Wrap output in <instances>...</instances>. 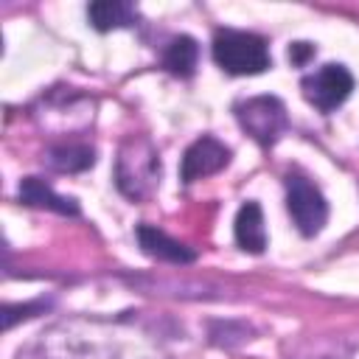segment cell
<instances>
[{
  "label": "cell",
  "instance_id": "cell-1",
  "mask_svg": "<svg viewBox=\"0 0 359 359\" xmlns=\"http://www.w3.org/2000/svg\"><path fill=\"white\" fill-rule=\"evenodd\" d=\"M157 325L135 317L115 320H65L42 337L48 359H163Z\"/></svg>",
  "mask_w": 359,
  "mask_h": 359
},
{
  "label": "cell",
  "instance_id": "cell-2",
  "mask_svg": "<svg viewBox=\"0 0 359 359\" xmlns=\"http://www.w3.org/2000/svg\"><path fill=\"white\" fill-rule=\"evenodd\" d=\"M118 191L129 199H143L160 182V154L143 135H129L118 151L115 163Z\"/></svg>",
  "mask_w": 359,
  "mask_h": 359
},
{
  "label": "cell",
  "instance_id": "cell-3",
  "mask_svg": "<svg viewBox=\"0 0 359 359\" xmlns=\"http://www.w3.org/2000/svg\"><path fill=\"white\" fill-rule=\"evenodd\" d=\"M213 59L233 76H255L269 67V48L258 34L222 28L213 36Z\"/></svg>",
  "mask_w": 359,
  "mask_h": 359
},
{
  "label": "cell",
  "instance_id": "cell-4",
  "mask_svg": "<svg viewBox=\"0 0 359 359\" xmlns=\"http://www.w3.org/2000/svg\"><path fill=\"white\" fill-rule=\"evenodd\" d=\"M236 118L241 129L261 146H272L289 126L286 107L275 95H255L236 104Z\"/></svg>",
  "mask_w": 359,
  "mask_h": 359
},
{
  "label": "cell",
  "instance_id": "cell-5",
  "mask_svg": "<svg viewBox=\"0 0 359 359\" xmlns=\"http://www.w3.org/2000/svg\"><path fill=\"white\" fill-rule=\"evenodd\" d=\"M286 208H289L294 227L303 236H317L328 219V202L323 191L300 174L286 177Z\"/></svg>",
  "mask_w": 359,
  "mask_h": 359
},
{
  "label": "cell",
  "instance_id": "cell-6",
  "mask_svg": "<svg viewBox=\"0 0 359 359\" xmlns=\"http://www.w3.org/2000/svg\"><path fill=\"white\" fill-rule=\"evenodd\" d=\"M303 95L309 104H314L320 112H331L337 109L353 90V76L345 65H323L320 70H314L311 76H306L300 81Z\"/></svg>",
  "mask_w": 359,
  "mask_h": 359
},
{
  "label": "cell",
  "instance_id": "cell-7",
  "mask_svg": "<svg viewBox=\"0 0 359 359\" xmlns=\"http://www.w3.org/2000/svg\"><path fill=\"white\" fill-rule=\"evenodd\" d=\"M227 163H230V149L222 140L205 135V137L194 140L185 149L182 163H180V180L182 182H196L202 177H210V174L222 171Z\"/></svg>",
  "mask_w": 359,
  "mask_h": 359
},
{
  "label": "cell",
  "instance_id": "cell-8",
  "mask_svg": "<svg viewBox=\"0 0 359 359\" xmlns=\"http://www.w3.org/2000/svg\"><path fill=\"white\" fill-rule=\"evenodd\" d=\"M137 244H140V250L146 255H151L157 261H168V264H191V261H196V252L188 244L171 238L168 233H163L160 227H151V224H140L137 227Z\"/></svg>",
  "mask_w": 359,
  "mask_h": 359
},
{
  "label": "cell",
  "instance_id": "cell-9",
  "mask_svg": "<svg viewBox=\"0 0 359 359\" xmlns=\"http://www.w3.org/2000/svg\"><path fill=\"white\" fill-rule=\"evenodd\" d=\"M20 202L28 205V208H45V210H53V213H62V216H76L79 213L76 199L56 194L48 182H42L36 177H25L20 182Z\"/></svg>",
  "mask_w": 359,
  "mask_h": 359
},
{
  "label": "cell",
  "instance_id": "cell-10",
  "mask_svg": "<svg viewBox=\"0 0 359 359\" xmlns=\"http://www.w3.org/2000/svg\"><path fill=\"white\" fill-rule=\"evenodd\" d=\"M236 241L247 252H264L266 247V227H264V213L258 202H244L236 213Z\"/></svg>",
  "mask_w": 359,
  "mask_h": 359
},
{
  "label": "cell",
  "instance_id": "cell-11",
  "mask_svg": "<svg viewBox=\"0 0 359 359\" xmlns=\"http://www.w3.org/2000/svg\"><path fill=\"white\" fill-rule=\"evenodd\" d=\"M87 20L95 31H112V28L135 25L137 11L132 3H123V0H98V3H90Z\"/></svg>",
  "mask_w": 359,
  "mask_h": 359
},
{
  "label": "cell",
  "instance_id": "cell-12",
  "mask_svg": "<svg viewBox=\"0 0 359 359\" xmlns=\"http://www.w3.org/2000/svg\"><path fill=\"white\" fill-rule=\"evenodd\" d=\"M95 160V151L84 143H59V146H50L45 151V163L53 168V171H84L90 168Z\"/></svg>",
  "mask_w": 359,
  "mask_h": 359
},
{
  "label": "cell",
  "instance_id": "cell-13",
  "mask_svg": "<svg viewBox=\"0 0 359 359\" xmlns=\"http://www.w3.org/2000/svg\"><path fill=\"white\" fill-rule=\"evenodd\" d=\"M196 59H199V48H196V42H194L191 36H185V34L174 36V39L165 45V50H163V67H165L168 73L180 76V79H188V76L194 73Z\"/></svg>",
  "mask_w": 359,
  "mask_h": 359
},
{
  "label": "cell",
  "instance_id": "cell-14",
  "mask_svg": "<svg viewBox=\"0 0 359 359\" xmlns=\"http://www.w3.org/2000/svg\"><path fill=\"white\" fill-rule=\"evenodd\" d=\"M311 53H314V48H311L309 42H294V45L289 48V59H292V62H297V65H303Z\"/></svg>",
  "mask_w": 359,
  "mask_h": 359
}]
</instances>
